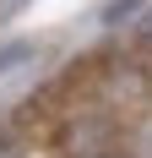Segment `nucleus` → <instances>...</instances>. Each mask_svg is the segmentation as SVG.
I'll list each match as a JSON object with an SVG mask.
<instances>
[{
    "instance_id": "20e7f679",
    "label": "nucleus",
    "mask_w": 152,
    "mask_h": 158,
    "mask_svg": "<svg viewBox=\"0 0 152 158\" xmlns=\"http://www.w3.org/2000/svg\"><path fill=\"white\" fill-rule=\"evenodd\" d=\"M136 38H141V44H152V11L141 16V27H136Z\"/></svg>"
},
{
    "instance_id": "f257e3e1",
    "label": "nucleus",
    "mask_w": 152,
    "mask_h": 158,
    "mask_svg": "<svg viewBox=\"0 0 152 158\" xmlns=\"http://www.w3.org/2000/svg\"><path fill=\"white\" fill-rule=\"evenodd\" d=\"M120 158H152V104H141L130 120L120 126Z\"/></svg>"
},
{
    "instance_id": "7ed1b4c3",
    "label": "nucleus",
    "mask_w": 152,
    "mask_h": 158,
    "mask_svg": "<svg viewBox=\"0 0 152 158\" xmlns=\"http://www.w3.org/2000/svg\"><path fill=\"white\" fill-rule=\"evenodd\" d=\"M136 6H141V0H114V6L103 11V22H114V27H120V22H125L130 11H136Z\"/></svg>"
},
{
    "instance_id": "423d86ee",
    "label": "nucleus",
    "mask_w": 152,
    "mask_h": 158,
    "mask_svg": "<svg viewBox=\"0 0 152 158\" xmlns=\"http://www.w3.org/2000/svg\"><path fill=\"white\" fill-rule=\"evenodd\" d=\"M0 158H16V153H0Z\"/></svg>"
},
{
    "instance_id": "39448f33",
    "label": "nucleus",
    "mask_w": 152,
    "mask_h": 158,
    "mask_svg": "<svg viewBox=\"0 0 152 158\" xmlns=\"http://www.w3.org/2000/svg\"><path fill=\"white\" fill-rule=\"evenodd\" d=\"M92 158H120V153H92Z\"/></svg>"
},
{
    "instance_id": "f03ea898",
    "label": "nucleus",
    "mask_w": 152,
    "mask_h": 158,
    "mask_svg": "<svg viewBox=\"0 0 152 158\" xmlns=\"http://www.w3.org/2000/svg\"><path fill=\"white\" fill-rule=\"evenodd\" d=\"M27 55H33V44H6V49H0V71H11V65L27 60Z\"/></svg>"
}]
</instances>
